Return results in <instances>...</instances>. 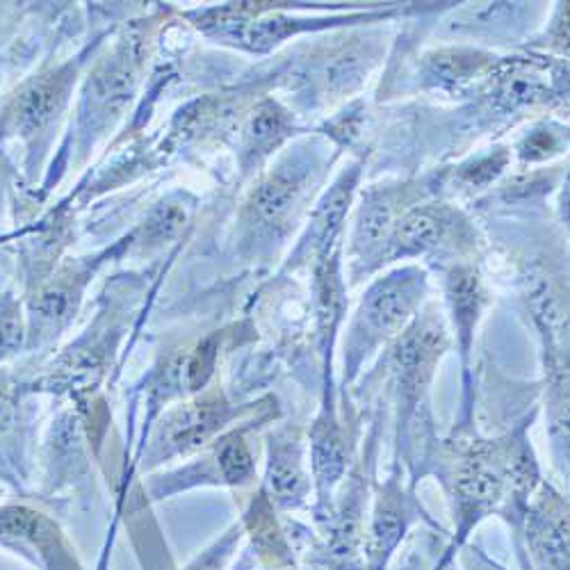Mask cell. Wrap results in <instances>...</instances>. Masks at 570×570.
I'll return each mask as SVG.
<instances>
[{
  "label": "cell",
  "instance_id": "cell-1",
  "mask_svg": "<svg viewBox=\"0 0 570 570\" xmlns=\"http://www.w3.org/2000/svg\"><path fill=\"white\" fill-rule=\"evenodd\" d=\"M80 60L43 67L17 82L0 99V145L17 141L23 151L26 183H35L49 158L53 139L67 115Z\"/></svg>",
  "mask_w": 570,
  "mask_h": 570
},
{
  "label": "cell",
  "instance_id": "cell-2",
  "mask_svg": "<svg viewBox=\"0 0 570 570\" xmlns=\"http://www.w3.org/2000/svg\"><path fill=\"white\" fill-rule=\"evenodd\" d=\"M149 30L132 26L94 62L78 110V145L82 151L106 135L135 99L149 58Z\"/></svg>",
  "mask_w": 570,
  "mask_h": 570
},
{
  "label": "cell",
  "instance_id": "cell-3",
  "mask_svg": "<svg viewBox=\"0 0 570 570\" xmlns=\"http://www.w3.org/2000/svg\"><path fill=\"white\" fill-rule=\"evenodd\" d=\"M106 254L91 258L60 261L39 278L23 285V311L28 324V356L23 365H37L65 336V331L80 311L85 288Z\"/></svg>",
  "mask_w": 570,
  "mask_h": 570
},
{
  "label": "cell",
  "instance_id": "cell-4",
  "mask_svg": "<svg viewBox=\"0 0 570 570\" xmlns=\"http://www.w3.org/2000/svg\"><path fill=\"white\" fill-rule=\"evenodd\" d=\"M237 415H240V409H235L219 389L174 406L156 424L145 454L147 468H156L213 445L222 436L224 426Z\"/></svg>",
  "mask_w": 570,
  "mask_h": 570
},
{
  "label": "cell",
  "instance_id": "cell-5",
  "mask_svg": "<svg viewBox=\"0 0 570 570\" xmlns=\"http://www.w3.org/2000/svg\"><path fill=\"white\" fill-rule=\"evenodd\" d=\"M0 548L39 570H82L58 520L28 502L0 504Z\"/></svg>",
  "mask_w": 570,
  "mask_h": 570
},
{
  "label": "cell",
  "instance_id": "cell-6",
  "mask_svg": "<svg viewBox=\"0 0 570 570\" xmlns=\"http://www.w3.org/2000/svg\"><path fill=\"white\" fill-rule=\"evenodd\" d=\"M14 365H0V482L23 489L30 480L32 411Z\"/></svg>",
  "mask_w": 570,
  "mask_h": 570
},
{
  "label": "cell",
  "instance_id": "cell-7",
  "mask_svg": "<svg viewBox=\"0 0 570 570\" xmlns=\"http://www.w3.org/2000/svg\"><path fill=\"white\" fill-rule=\"evenodd\" d=\"M302 193V180L293 171H272L249 193L240 210V237L243 247L252 249L256 240L272 235L285 219H288L297 197Z\"/></svg>",
  "mask_w": 570,
  "mask_h": 570
},
{
  "label": "cell",
  "instance_id": "cell-8",
  "mask_svg": "<svg viewBox=\"0 0 570 570\" xmlns=\"http://www.w3.org/2000/svg\"><path fill=\"white\" fill-rule=\"evenodd\" d=\"M422 283V274L415 269L395 272L389 278L374 283L361 306L363 331L374 338L400 334V328L420 302Z\"/></svg>",
  "mask_w": 570,
  "mask_h": 570
},
{
  "label": "cell",
  "instance_id": "cell-9",
  "mask_svg": "<svg viewBox=\"0 0 570 570\" xmlns=\"http://www.w3.org/2000/svg\"><path fill=\"white\" fill-rule=\"evenodd\" d=\"M443 347L445 334L434 322L415 324L404 331L393 352V365L400 379V389L406 397H415L430 382Z\"/></svg>",
  "mask_w": 570,
  "mask_h": 570
},
{
  "label": "cell",
  "instance_id": "cell-10",
  "mask_svg": "<svg viewBox=\"0 0 570 570\" xmlns=\"http://www.w3.org/2000/svg\"><path fill=\"white\" fill-rule=\"evenodd\" d=\"M293 126L291 112L283 110L276 101H261L240 126L237 135V165L247 176L252 174L274 149L283 145Z\"/></svg>",
  "mask_w": 570,
  "mask_h": 570
},
{
  "label": "cell",
  "instance_id": "cell-11",
  "mask_svg": "<svg viewBox=\"0 0 570 570\" xmlns=\"http://www.w3.org/2000/svg\"><path fill=\"white\" fill-rule=\"evenodd\" d=\"M41 465V493H56L65 489L82 472L85 461L80 443V422L73 413H62L58 420H53L51 432L46 436Z\"/></svg>",
  "mask_w": 570,
  "mask_h": 570
},
{
  "label": "cell",
  "instance_id": "cell-12",
  "mask_svg": "<svg viewBox=\"0 0 570 570\" xmlns=\"http://www.w3.org/2000/svg\"><path fill=\"white\" fill-rule=\"evenodd\" d=\"M546 97H548V82L534 67L525 62L507 65L495 76L493 89H491L493 106L500 110H515L522 106H532L537 101H543Z\"/></svg>",
  "mask_w": 570,
  "mask_h": 570
},
{
  "label": "cell",
  "instance_id": "cell-13",
  "mask_svg": "<svg viewBox=\"0 0 570 570\" xmlns=\"http://www.w3.org/2000/svg\"><path fill=\"white\" fill-rule=\"evenodd\" d=\"M502 474L487 459H472L456 478V498L465 515H478L493 507L502 495Z\"/></svg>",
  "mask_w": 570,
  "mask_h": 570
},
{
  "label": "cell",
  "instance_id": "cell-14",
  "mask_svg": "<svg viewBox=\"0 0 570 570\" xmlns=\"http://www.w3.org/2000/svg\"><path fill=\"white\" fill-rule=\"evenodd\" d=\"M452 217L443 208H415L406 213L395 226V247L402 254H417L434 249L443 243Z\"/></svg>",
  "mask_w": 570,
  "mask_h": 570
},
{
  "label": "cell",
  "instance_id": "cell-15",
  "mask_svg": "<svg viewBox=\"0 0 570 570\" xmlns=\"http://www.w3.org/2000/svg\"><path fill=\"white\" fill-rule=\"evenodd\" d=\"M269 493L283 507H291L293 502L302 500L306 491V478L302 472L297 448L291 439H272V454H269Z\"/></svg>",
  "mask_w": 570,
  "mask_h": 570
},
{
  "label": "cell",
  "instance_id": "cell-16",
  "mask_svg": "<svg viewBox=\"0 0 570 570\" xmlns=\"http://www.w3.org/2000/svg\"><path fill=\"white\" fill-rule=\"evenodd\" d=\"M217 474H219V484L228 487H245L254 478V456L252 450L243 436V432H230L219 436L213 443L210 452Z\"/></svg>",
  "mask_w": 570,
  "mask_h": 570
},
{
  "label": "cell",
  "instance_id": "cell-17",
  "mask_svg": "<svg viewBox=\"0 0 570 570\" xmlns=\"http://www.w3.org/2000/svg\"><path fill=\"white\" fill-rule=\"evenodd\" d=\"M28 354V324L17 293H0V365Z\"/></svg>",
  "mask_w": 570,
  "mask_h": 570
},
{
  "label": "cell",
  "instance_id": "cell-18",
  "mask_svg": "<svg viewBox=\"0 0 570 570\" xmlns=\"http://www.w3.org/2000/svg\"><path fill=\"white\" fill-rule=\"evenodd\" d=\"M313 468L322 489L336 484L345 468V448L334 422H320L313 436Z\"/></svg>",
  "mask_w": 570,
  "mask_h": 570
},
{
  "label": "cell",
  "instance_id": "cell-19",
  "mask_svg": "<svg viewBox=\"0 0 570 570\" xmlns=\"http://www.w3.org/2000/svg\"><path fill=\"white\" fill-rule=\"evenodd\" d=\"M450 302H452V311H454V322L461 331L463 345L470 338V328L478 320L480 313V304H482V288H480V278L472 269H454L450 274Z\"/></svg>",
  "mask_w": 570,
  "mask_h": 570
},
{
  "label": "cell",
  "instance_id": "cell-20",
  "mask_svg": "<svg viewBox=\"0 0 570 570\" xmlns=\"http://www.w3.org/2000/svg\"><path fill=\"white\" fill-rule=\"evenodd\" d=\"M537 559L552 570H568V518L559 513L554 520H539L532 532Z\"/></svg>",
  "mask_w": 570,
  "mask_h": 570
},
{
  "label": "cell",
  "instance_id": "cell-21",
  "mask_svg": "<svg viewBox=\"0 0 570 570\" xmlns=\"http://www.w3.org/2000/svg\"><path fill=\"white\" fill-rule=\"evenodd\" d=\"M434 78L443 82H461L487 65V56L474 51H441L426 60Z\"/></svg>",
  "mask_w": 570,
  "mask_h": 570
},
{
  "label": "cell",
  "instance_id": "cell-22",
  "mask_svg": "<svg viewBox=\"0 0 570 570\" xmlns=\"http://www.w3.org/2000/svg\"><path fill=\"white\" fill-rule=\"evenodd\" d=\"M404 530V518H402V507L400 502L391 498H382L372 522V554H384L389 552L400 534Z\"/></svg>",
  "mask_w": 570,
  "mask_h": 570
},
{
  "label": "cell",
  "instance_id": "cell-23",
  "mask_svg": "<svg viewBox=\"0 0 570 570\" xmlns=\"http://www.w3.org/2000/svg\"><path fill=\"white\" fill-rule=\"evenodd\" d=\"M354 180H356V176H350V178L345 176L334 189H331V195L326 197V202H324V206L320 210V217H317V224H320V230L324 235V240L341 228L345 210H347L350 199H352Z\"/></svg>",
  "mask_w": 570,
  "mask_h": 570
},
{
  "label": "cell",
  "instance_id": "cell-24",
  "mask_svg": "<svg viewBox=\"0 0 570 570\" xmlns=\"http://www.w3.org/2000/svg\"><path fill=\"white\" fill-rule=\"evenodd\" d=\"M391 224H393V206H391V202L389 199H374L361 213L358 245H363V247L376 245L386 235Z\"/></svg>",
  "mask_w": 570,
  "mask_h": 570
},
{
  "label": "cell",
  "instance_id": "cell-25",
  "mask_svg": "<svg viewBox=\"0 0 570 570\" xmlns=\"http://www.w3.org/2000/svg\"><path fill=\"white\" fill-rule=\"evenodd\" d=\"M185 224V208L180 204L160 206L145 224V245H163Z\"/></svg>",
  "mask_w": 570,
  "mask_h": 570
},
{
  "label": "cell",
  "instance_id": "cell-26",
  "mask_svg": "<svg viewBox=\"0 0 570 570\" xmlns=\"http://www.w3.org/2000/svg\"><path fill=\"white\" fill-rule=\"evenodd\" d=\"M504 167V156L500 158H484L480 163H474L470 169L463 171V178L472 185H487L491 183Z\"/></svg>",
  "mask_w": 570,
  "mask_h": 570
},
{
  "label": "cell",
  "instance_id": "cell-27",
  "mask_svg": "<svg viewBox=\"0 0 570 570\" xmlns=\"http://www.w3.org/2000/svg\"><path fill=\"white\" fill-rule=\"evenodd\" d=\"M12 178H14V167L8 163L6 154H0V226H3V219L8 213Z\"/></svg>",
  "mask_w": 570,
  "mask_h": 570
},
{
  "label": "cell",
  "instance_id": "cell-28",
  "mask_svg": "<svg viewBox=\"0 0 570 570\" xmlns=\"http://www.w3.org/2000/svg\"><path fill=\"white\" fill-rule=\"evenodd\" d=\"M99 570H106V559L101 561V566H99Z\"/></svg>",
  "mask_w": 570,
  "mask_h": 570
},
{
  "label": "cell",
  "instance_id": "cell-29",
  "mask_svg": "<svg viewBox=\"0 0 570 570\" xmlns=\"http://www.w3.org/2000/svg\"><path fill=\"white\" fill-rule=\"evenodd\" d=\"M3 487H6V484H3V482H0V491H3Z\"/></svg>",
  "mask_w": 570,
  "mask_h": 570
}]
</instances>
